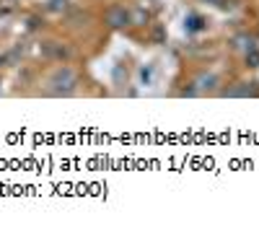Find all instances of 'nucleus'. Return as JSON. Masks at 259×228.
Instances as JSON below:
<instances>
[{"instance_id":"1","label":"nucleus","mask_w":259,"mask_h":228,"mask_svg":"<svg viewBox=\"0 0 259 228\" xmlns=\"http://www.w3.org/2000/svg\"><path fill=\"white\" fill-rule=\"evenodd\" d=\"M41 94L45 96H55V99H68L78 91L80 78L75 73V68H70L68 62H57V65L47 73L45 83H41Z\"/></svg>"},{"instance_id":"11","label":"nucleus","mask_w":259,"mask_h":228,"mask_svg":"<svg viewBox=\"0 0 259 228\" xmlns=\"http://www.w3.org/2000/svg\"><path fill=\"white\" fill-rule=\"evenodd\" d=\"M202 3H210V6H226L223 0H202Z\"/></svg>"},{"instance_id":"12","label":"nucleus","mask_w":259,"mask_h":228,"mask_svg":"<svg viewBox=\"0 0 259 228\" xmlns=\"http://www.w3.org/2000/svg\"><path fill=\"white\" fill-rule=\"evenodd\" d=\"M3 62H6V57H3V55H0V68H3Z\"/></svg>"},{"instance_id":"4","label":"nucleus","mask_w":259,"mask_h":228,"mask_svg":"<svg viewBox=\"0 0 259 228\" xmlns=\"http://www.w3.org/2000/svg\"><path fill=\"white\" fill-rule=\"evenodd\" d=\"M221 96H231V99H254V96H259V83H254V80H241V83H233L231 88H226V91H221Z\"/></svg>"},{"instance_id":"8","label":"nucleus","mask_w":259,"mask_h":228,"mask_svg":"<svg viewBox=\"0 0 259 228\" xmlns=\"http://www.w3.org/2000/svg\"><path fill=\"white\" fill-rule=\"evenodd\" d=\"M184 29H187V31H192V34L202 31V29H205V18H202L200 13H189V16L184 18Z\"/></svg>"},{"instance_id":"10","label":"nucleus","mask_w":259,"mask_h":228,"mask_svg":"<svg viewBox=\"0 0 259 228\" xmlns=\"http://www.w3.org/2000/svg\"><path fill=\"white\" fill-rule=\"evenodd\" d=\"M244 60L249 68H259V47H251L249 52H244Z\"/></svg>"},{"instance_id":"2","label":"nucleus","mask_w":259,"mask_h":228,"mask_svg":"<svg viewBox=\"0 0 259 228\" xmlns=\"http://www.w3.org/2000/svg\"><path fill=\"white\" fill-rule=\"evenodd\" d=\"M104 24L109 29H114V31H122L127 26H133V21H130V8H124L119 3H112L104 11Z\"/></svg>"},{"instance_id":"6","label":"nucleus","mask_w":259,"mask_h":228,"mask_svg":"<svg viewBox=\"0 0 259 228\" xmlns=\"http://www.w3.org/2000/svg\"><path fill=\"white\" fill-rule=\"evenodd\" d=\"M231 47H233L236 52H249L251 47H256V36L249 34V31H241V34H236V36L231 39Z\"/></svg>"},{"instance_id":"5","label":"nucleus","mask_w":259,"mask_h":228,"mask_svg":"<svg viewBox=\"0 0 259 228\" xmlns=\"http://www.w3.org/2000/svg\"><path fill=\"white\" fill-rule=\"evenodd\" d=\"M41 50H45V55L55 62H68L70 60V50L65 47V41H57V39H47L41 41Z\"/></svg>"},{"instance_id":"7","label":"nucleus","mask_w":259,"mask_h":228,"mask_svg":"<svg viewBox=\"0 0 259 228\" xmlns=\"http://www.w3.org/2000/svg\"><path fill=\"white\" fill-rule=\"evenodd\" d=\"M45 11L52 13V16H65V13L70 11V0H47Z\"/></svg>"},{"instance_id":"3","label":"nucleus","mask_w":259,"mask_h":228,"mask_svg":"<svg viewBox=\"0 0 259 228\" xmlns=\"http://www.w3.org/2000/svg\"><path fill=\"white\" fill-rule=\"evenodd\" d=\"M218 86H221V78L215 73H200L197 78L192 80V88L197 96H205V94H218Z\"/></svg>"},{"instance_id":"9","label":"nucleus","mask_w":259,"mask_h":228,"mask_svg":"<svg viewBox=\"0 0 259 228\" xmlns=\"http://www.w3.org/2000/svg\"><path fill=\"white\" fill-rule=\"evenodd\" d=\"M130 21H133V26H145L150 21V16H148V11L135 8V11H130Z\"/></svg>"}]
</instances>
